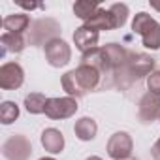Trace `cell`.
Returning a JSON list of instances; mask_svg holds the SVG:
<instances>
[{
	"mask_svg": "<svg viewBox=\"0 0 160 160\" xmlns=\"http://www.w3.org/2000/svg\"><path fill=\"white\" fill-rule=\"evenodd\" d=\"M77 111V100L72 96L66 98H49L47 106H45V115L49 119H70L72 115H75Z\"/></svg>",
	"mask_w": 160,
	"mask_h": 160,
	"instance_id": "cell-5",
	"label": "cell"
},
{
	"mask_svg": "<svg viewBox=\"0 0 160 160\" xmlns=\"http://www.w3.org/2000/svg\"><path fill=\"white\" fill-rule=\"evenodd\" d=\"M126 160H136V158H126Z\"/></svg>",
	"mask_w": 160,
	"mask_h": 160,
	"instance_id": "cell-29",
	"label": "cell"
},
{
	"mask_svg": "<svg viewBox=\"0 0 160 160\" xmlns=\"http://www.w3.org/2000/svg\"><path fill=\"white\" fill-rule=\"evenodd\" d=\"M132 138L126 132H115L108 141V154L113 160H126L132 154Z\"/></svg>",
	"mask_w": 160,
	"mask_h": 160,
	"instance_id": "cell-6",
	"label": "cell"
},
{
	"mask_svg": "<svg viewBox=\"0 0 160 160\" xmlns=\"http://www.w3.org/2000/svg\"><path fill=\"white\" fill-rule=\"evenodd\" d=\"M87 160H102V158H100V156H89Z\"/></svg>",
	"mask_w": 160,
	"mask_h": 160,
	"instance_id": "cell-27",
	"label": "cell"
},
{
	"mask_svg": "<svg viewBox=\"0 0 160 160\" xmlns=\"http://www.w3.org/2000/svg\"><path fill=\"white\" fill-rule=\"evenodd\" d=\"M40 160H55V158H51V156H47V158H40Z\"/></svg>",
	"mask_w": 160,
	"mask_h": 160,
	"instance_id": "cell-28",
	"label": "cell"
},
{
	"mask_svg": "<svg viewBox=\"0 0 160 160\" xmlns=\"http://www.w3.org/2000/svg\"><path fill=\"white\" fill-rule=\"evenodd\" d=\"M73 132L75 136L81 139V141H91L96 138V132H98V124L94 119L91 117H83V119H79L73 126Z\"/></svg>",
	"mask_w": 160,
	"mask_h": 160,
	"instance_id": "cell-16",
	"label": "cell"
},
{
	"mask_svg": "<svg viewBox=\"0 0 160 160\" xmlns=\"http://www.w3.org/2000/svg\"><path fill=\"white\" fill-rule=\"evenodd\" d=\"M42 145H43L45 151H49L53 154L60 152L64 149V136H62V132L57 130V128H45L42 132Z\"/></svg>",
	"mask_w": 160,
	"mask_h": 160,
	"instance_id": "cell-13",
	"label": "cell"
},
{
	"mask_svg": "<svg viewBox=\"0 0 160 160\" xmlns=\"http://www.w3.org/2000/svg\"><path fill=\"white\" fill-rule=\"evenodd\" d=\"M62 89L73 98H79V96H83L85 92H83V89L79 87V83H77V79H75V72L72 70V72H68V73H64L62 75Z\"/></svg>",
	"mask_w": 160,
	"mask_h": 160,
	"instance_id": "cell-20",
	"label": "cell"
},
{
	"mask_svg": "<svg viewBox=\"0 0 160 160\" xmlns=\"http://www.w3.org/2000/svg\"><path fill=\"white\" fill-rule=\"evenodd\" d=\"M98 10H100V4L98 2H91V0H79V2L73 4V13L79 19H83L85 23L89 19H92Z\"/></svg>",
	"mask_w": 160,
	"mask_h": 160,
	"instance_id": "cell-19",
	"label": "cell"
},
{
	"mask_svg": "<svg viewBox=\"0 0 160 160\" xmlns=\"http://www.w3.org/2000/svg\"><path fill=\"white\" fill-rule=\"evenodd\" d=\"M30 25V17L27 13H12L8 17H4L2 27L4 30L12 32V34H23Z\"/></svg>",
	"mask_w": 160,
	"mask_h": 160,
	"instance_id": "cell-15",
	"label": "cell"
},
{
	"mask_svg": "<svg viewBox=\"0 0 160 160\" xmlns=\"http://www.w3.org/2000/svg\"><path fill=\"white\" fill-rule=\"evenodd\" d=\"M19 6H23L25 10H36V8H40V4H25V2H19Z\"/></svg>",
	"mask_w": 160,
	"mask_h": 160,
	"instance_id": "cell-25",
	"label": "cell"
},
{
	"mask_svg": "<svg viewBox=\"0 0 160 160\" xmlns=\"http://www.w3.org/2000/svg\"><path fill=\"white\" fill-rule=\"evenodd\" d=\"M73 72H75V79H77L79 87L83 89L85 94H87L89 91H94V89L100 85V77H102V73H100L96 68L87 66V64H79Z\"/></svg>",
	"mask_w": 160,
	"mask_h": 160,
	"instance_id": "cell-10",
	"label": "cell"
},
{
	"mask_svg": "<svg viewBox=\"0 0 160 160\" xmlns=\"http://www.w3.org/2000/svg\"><path fill=\"white\" fill-rule=\"evenodd\" d=\"M98 36H100V32L94 30V28H91V27H87V25L79 27L73 32L75 47L85 55V53H89V51H92V49L98 47Z\"/></svg>",
	"mask_w": 160,
	"mask_h": 160,
	"instance_id": "cell-9",
	"label": "cell"
},
{
	"mask_svg": "<svg viewBox=\"0 0 160 160\" xmlns=\"http://www.w3.org/2000/svg\"><path fill=\"white\" fill-rule=\"evenodd\" d=\"M47 100L42 92H30L25 96V108L28 113L32 115H40V113H45V106H47Z\"/></svg>",
	"mask_w": 160,
	"mask_h": 160,
	"instance_id": "cell-18",
	"label": "cell"
},
{
	"mask_svg": "<svg viewBox=\"0 0 160 160\" xmlns=\"http://www.w3.org/2000/svg\"><path fill=\"white\" fill-rule=\"evenodd\" d=\"M81 64L96 68L102 75H113V70H111V64H109V58H108L104 47H96V49L85 53L81 57Z\"/></svg>",
	"mask_w": 160,
	"mask_h": 160,
	"instance_id": "cell-11",
	"label": "cell"
},
{
	"mask_svg": "<svg viewBox=\"0 0 160 160\" xmlns=\"http://www.w3.org/2000/svg\"><path fill=\"white\" fill-rule=\"evenodd\" d=\"M151 151H152V156H154L156 160H160V138L156 139V143L152 145V149H151Z\"/></svg>",
	"mask_w": 160,
	"mask_h": 160,
	"instance_id": "cell-24",
	"label": "cell"
},
{
	"mask_svg": "<svg viewBox=\"0 0 160 160\" xmlns=\"http://www.w3.org/2000/svg\"><path fill=\"white\" fill-rule=\"evenodd\" d=\"M147 87H149V92H154V94H160V72H151L147 75Z\"/></svg>",
	"mask_w": 160,
	"mask_h": 160,
	"instance_id": "cell-23",
	"label": "cell"
},
{
	"mask_svg": "<svg viewBox=\"0 0 160 160\" xmlns=\"http://www.w3.org/2000/svg\"><path fill=\"white\" fill-rule=\"evenodd\" d=\"M2 154L8 160H28L30 154H32V145L25 136L15 134V136H12L10 139L4 141Z\"/></svg>",
	"mask_w": 160,
	"mask_h": 160,
	"instance_id": "cell-3",
	"label": "cell"
},
{
	"mask_svg": "<svg viewBox=\"0 0 160 160\" xmlns=\"http://www.w3.org/2000/svg\"><path fill=\"white\" fill-rule=\"evenodd\" d=\"M17 117H19V106L15 102H2V106H0V122L12 124Z\"/></svg>",
	"mask_w": 160,
	"mask_h": 160,
	"instance_id": "cell-21",
	"label": "cell"
},
{
	"mask_svg": "<svg viewBox=\"0 0 160 160\" xmlns=\"http://www.w3.org/2000/svg\"><path fill=\"white\" fill-rule=\"evenodd\" d=\"M109 12L113 13L115 21H117V28L124 27V23H126V19H128V6H126V4H113V6L109 8Z\"/></svg>",
	"mask_w": 160,
	"mask_h": 160,
	"instance_id": "cell-22",
	"label": "cell"
},
{
	"mask_svg": "<svg viewBox=\"0 0 160 160\" xmlns=\"http://www.w3.org/2000/svg\"><path fill=\"white\" fill-rule=\"evenodd\" d=\"M139 121L141 122H152L160 119V94L147 92L139 100V109H138Z\"/></svg>",
	"mask_w": 160,
	"mask_h": 160,
	"instance_id": "cell-8",
	"label": "cell"
},
{
	"mask_svg": "<svg viewBox=\"0 0 160 160\" xmlns=\"http://www.w3.org/2000/svg\"><path fill=\"white\" fill-rule=\"evenodd\" d=\"M25 81V72L17 62H6L0 68V87L4 91H15Z\"/></svg>",
	"mask_w": 160,
	"mask_h": 160,
	"instance_id": "cell-7",
	"label": "cell"
},
{
	"mask_svg": "<svg viewBox=\"0 0 160 160\" xmlns=\"http://www.w3.org/2000/svg\"><path fill=\"white\" fill-rule=\"evenodd\" d=\"M132 30L141 36V42L147 49H160V23L149 13L139 12L132 21Z\"/></svg>",
	"mask_w": 160,
	"mask_h": 160,
	"instance_id": "cell-1",
	"label": "cell"
},
{
	"mask_svg": "<svg viewBox=\"0 0 160 160\" xmlns=\"http://www.w3.org/2000/svg\"><path fill=\"white\" fill-rule=\"evenodd\" d=\"M154 68V58L143 53H130L128 60L119 75V81L122 77H128V81H138L143 75H149Z\"/></svg>",
	"mask_w": 160,
	"mask_h": 160,
	"instance_id": "cell-2",
	"label": "cell"
},
{
	"mask_svg": "<svg viewBox=\"0 0 160 160\" xmlns=\"http://www.w3.org/2000/svg\"><path fill=\"white\" fill-rule=\"evenodd\" d=\"M2 43V55L6 53H21L25 49V38L21 34H12V32H4L0 38Z\"/></svg>",
	"mask_w": 160,
	"mask_h": 160,
	"instance_id": "cell-17",
	"label": "cell"
},
{
	"mask_svg": "<svg viewBox=\"0 0 160 160\" xmlns=\"http://www.w3.org/2000/svg\"><path fill=\"white\" fill-rule=\"evenodd\" d=\"M151 8H154V10L160 12V4H156V2H151Z\"/></svg>",
	"mask_w": 160,
	"mask_h": 160,
	"instance_id": "cell-26",
	"label": "cell"
},
{
	"mask_svg": "<svg viewBox=\"0 0 160 160\" xmlns=\"http://www.w3.org/2000/svg\"><path fill=\"white\" fill-rule=\"evenodd\" d=\"M45 58L55 68L66 66L70 62V58H72V49H70V45L64 40L53 38L49 42H45Z\"/></svg>",
	"mask_w": 160,
	"mask_h": 160,
	"instance_id": "cell-4",
	"label": "cell"
},
{
	"mask_svg": "<svg viewBox=\"0 0 160 160\" xmlns=\"http://www.w3.org/2000/svg\"><path fill=\"white\" fill-rule=\"evenodd\" d=\"M104 51H106V55L109 58V64H111V70H113V77L119 79V75H121V72H122L130 53L124 47H121L119 43H108L104 47Z\"/></svg>",
	"mask_w": 160,
	"mask_h": 160,
	"instance_id": "cell-12",
	"label": "cell"
},
{
	"mask_svg": "<svg viewBox=\"0 0 160 160\" xmlns=\"http://www.w3.org/2000/svg\"><path fill=\"white\" fill-rule=\"evenodd\" d=\"M87 27H91V28H94V30H113V28H117V21H115V17H113V13L109 12V10H98L96 13H94V17L92 19H89L87 23H85Z\"/></svg>",
	"mask_w": 160,
	"mask_h": 160,
	"instance_id": "cell-14",
	"label": "cell"
}]
</instances>
